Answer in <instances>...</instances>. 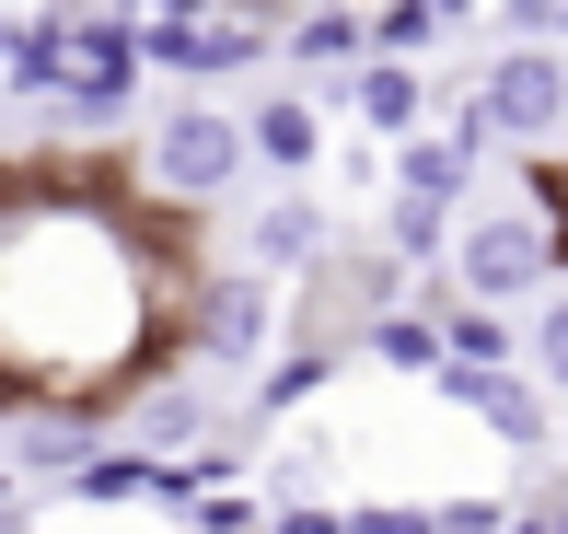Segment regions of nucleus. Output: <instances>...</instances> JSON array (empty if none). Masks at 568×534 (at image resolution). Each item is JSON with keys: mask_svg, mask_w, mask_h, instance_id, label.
Masks as SVG:
<instances>
[{"mask_svg": "<svg viewBox=\"0 0 568 534\" xmlns=\"http://www.w3.org/2000/svg\"><path fill=\"white\" fill-rule=\"evenodd\" d=\"M534 198H546V210H557V233H568V151H557V163H534Z\"/></svg>", "mask_w": 568, "mask_h": 534, "instance_id": "nucleus-22", "label": "nucleus"}, {"mask_svg": "<svg viewBox=\"0 0 568 534\" xmlns=\"http://www.w3.org/2000/svg\"><path fill=\"white\" fill-rule=\"evenodd\" d=\"M442 406H453V419H476L499 453H546V384H534L523 361H499V372H464V361H453V372H442Z\"/></svg>", "mask_w": 568, "mask_h": 534, "instance_id": "nucleus-8", "label": "nucleus"}, {"mask_svg": "<svg viewBox=\"0 0 568 534\" xmlns=\"http://www.w3.org/2000/svg\"><path fill=\"white\" fill-rule=\"evenodd\" d=\"M476 93H487V117H499V140L523 163H557L568 151V47H499L476 70Z\"/></svg>", "mask_w": 568, "mask_h": 534, "instance_id": "nucleus-6", "label": "nucleus"}, {"mask_svg": "<svg viewBox=\"0 0 568 534\" xmlns=\"http://www.w3.org/2000/svg\"><path fill=\"white\" fill-rule=\"evenodd\" d=\"M348 534H442V500H406V488H372V500H348Z\"/></svg>", "mask_w": 568, "mask_h": 534, "instance_id": "nucleus-18", "label": "nucleus"}, {"mask_svg": "<svg viewBox=\"0 0 568 534\" xmlns=\"http://www.w3.org/2000/svg\"><path fill=\"white\" fill-rule=\"evenodd\" d=\"M291 70H314V82H359L372 70V12H348V0H302V23H291Z\"/></svg>", "mask_w": 568, "mask_h": 534, "instance_id": "nucleus-13", "label": "nucleus"}, {"mask_svg": "<svg viewBox=\"0 0 568 534\" xmlns=\"http://www.w3.org/2000/svg\"><path fill=\"white\" fill-rule=\"evenodd\" d=\"M510 534H568V476L534 488V500H510Z\"/></svg>", "mask_w": 568, "mask_h": 534, "instance_id": "nucleus-21", "label": "nucleus"}, {"mask_svg": "<svg viewBox=\"0 0 568 534\" xmlns=\"http://www.w3.org/2000/svg\"><path fill=\"white\" fill-rule=\"evenodd\" d=\"M557 256H568V233H557L546 198H499V210L464 221V244H453V291H464V302H499V314H534V302L568 279Z\"/></svg>", "mask_w": 568, "mask_h": 534, "instance_id": "nucleus-2", "label": "nucleus"}, {"mask_svg": "<svg viewBox=\"0 0 568 534\" xmlns=\"http://www.w3.org/2000/svg\"><path fill=\"white\" fill-rule=\"evenodd\" d=\"M523 372H534L546 395H568V279L534 302V325H523Z\"/></svg>", "mask_w": 568, "mask_h": 534, "instance_id": "nucleus-17", "label": "nucleus"}, {"mask_svg": "<svg viewBox=\"0 0 568 534\" xmlns=\"http://www.w3.org/2000/svg\"><path fill=\"white\" fill-rule=\"evenodd\" d=\"M372 361H383V372H418V384H442V372H453V325L406 302V314L372 325Z\"/></svg>", "mask_w": 568, "mask_h": 534, "instance_id": "nucleus-14", "label": "nucleus"}, {"mask_svg": "<svg viewBox=\"0 0 568 534\" xmlns=\"http://www.w3.org/2000/svg\"><path fill=\"white\" fill-rule=\"evenodd\" d=\"M337 221H325V198L314 187H278V198H255L244 210V268L255 279H278V291H302V279H314L325 256H337Z\"/></svg>", "mask_w": 568, "mask_h": 534, "instance_id": "nucleus-7", "label": "nucleus"}, {"mask_svg": "<svg viewBox=\"0 0 568 534\" xmlns=\"http://www.w3.org/2000/svg\"><path fill=\"white\" fill-rule=\"evenodd\" d=\"M267 534H348V500H278Z\"/></svg>", "mask_w": 568, "mask_h": 534, "instance_id": "nucleus-20", "label": "nucleus"}, {"mask_svg": "<svg viewBox=\"0 0 568 534\" xmlns=\"http://www.w3.org/2000/svg\"><path fill=\"white\" fill-rule=\"evenodd\" d=\"M499 23H510L523 47H557V36H568V0H499Z\"/></svg>", "mask_w": 568, "mask_h": 534, "instance_id": "nucleus-19", "label": "nucleus"}, {"mask_svg": "<svg viewBox=\"0 0 568 534\" xmlns=\"http://www.w3.org/2000/svg\"><path fill=\"white\" fill-rule=\"evenodd\" d=\"M442 36V0H372V59H429Z\"/></svg>", "mask_w": 568, "mask_h": 534, "instance_id": "nucleus-16", "label": "nucleus"}, {"mask_svg": "<svg viewBox=\"0 0 568 534\" xmlns=\"http://www.w3.org/2000/svg\"><path fill=\"white\" fill-rule=\"evenodd\" d=\"M128 442L116 406H59V395H12V419H0V453H12L23 488H82L93 465Z\"/></svg>", "mask_w": 568, "mask_h": 534, "instance_id": "nucleus-5", "label": "nucleus"}, {"mask_svg": "<svg viewBox=\"0 0 568 534\" xmlns=\"http://www.w3.org/2000/svg\"><path fill=\"white\" fill-rule=\"evenodd\" d=\"M442 325H453V361L464 372H499V361H523V337H510V314H499V302H442Z\"/></svg>", "mask_w": 568, "mask_h": 534, "instance_id": "nucleus-15", "label": "nucleus"}, {"mask_svg": "<svg viewBox=\"0 0 568 534\" xmlns=\"http://www.w3.org/2000/svg\"><path fill=\"white\" fill-rule=\"evenodd\" d=\"M186 291L197 268H174V244L140 210H116L93 174H12V221H0V384L12 395L128 406Z\"/></svg>", "mask_w": 568, "mask_h": 534, "instance_id": "nucleus-1", "label": "nucleus"}, {"mask_svg": "<svg viewBox=\"0 0 568 534\" xmlns=\"http://www.w3.org/2000/svg\"><path fill=\"white\" fill-rule=\"evenodd\" d=\"M278 337H291V291H278V279H255L244 256H232V268H197L186 314H174L186 372H255Z\"/></svg>", "mask_w": 568, "mask_h": 534, "instance_id": "nucleus-3", "label": "nucleus"}, {"mask_svg": "<svg viewBox=\"0 0 568 534\" xmlns=\"http://www.w3.org/2000/svg\"><path fill=\"white\" fill-rule=\"evenodd\" d=\"M244 140H255V163H267L278 187H314V163H325V105L267 82V93L244 105Z\"/></svg>", "mask_w": 568, "mask_h": 534, "instance_id": "nucleus-10", "label": "nucleus"}, {"mask_svg": "<svg viewBox=\"0 0 568 534\" xmlns=\"http://www.w3.org/2000/svg\"><path fill=\"white\" fill-rule=\"evenodd\" d=\"M348 117H359L372 140H418L429 117H442V93H429V70H418V59H372V70L348 82Z\"/></svg>", "mask_w": 568, "mask_h": 534, "instance_id": "nucleus-12", "label": "nucleus"}, {"mask_svg": "<svg viewBox=\"0 0 568 534\" xmlns=\"http://www.w3.org/2000/svg\"><path fill=\"white\" fill-rule=\"evenodd\" d=\"M116 430L151 453V465H197V442H210V395H197L186 372H174V384H140V395L116 406Z\"/></svg>", "mask_w": 568, "mask_h": 534, "instance_id": "nucleus-11", "label": "nucleus"}, {"mask_svg": "<svg viewBox=\"0 0 568 534\" xmlns=\"http://www.w3.org/2000/svg\"><path fill=\"white\" fill-rule=\"evenodd\" d=\"M476 12H487V0H442V23H476Z\"/></svg>", "mask_w": 568, "mask_h": 534, "instance_id": "nucleus-23", "label": "nucleus"}, {"mask_svg": "<svg viewBox=\"0 0 568 534\" xmlns=\"http://www.w3.org/2000/svg\"><path fill=\"white\" fill-rule=\"evenodd\" d=\"M0 82H12L23 117H59V93H70V0H23V12H12Z\"/></svg>", "mask_w": 568, "mask_h": 534, "instance_id": "nucleus-9", "label": "nucleus"}, {"mask_svg": "<svg viewBox=\"0 0 568 534\" xmlns=\"http://www.w3.org/2000/svg\"><path fill=\"white\" fill-rule=\"evenodd\" d=\"M255 174V140H244V117H221V105H174L163 129L140 140V198L151 210H210V198H232Z\"/></svg>", "mask_w": 568, "mask_h": 534, "instance_id": "nucleus-4", "label": "nucleus"}]
</instances>
